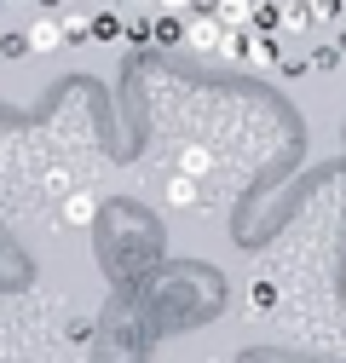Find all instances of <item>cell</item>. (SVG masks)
Returning a JSON list of instances; mask_svg holds the SVG:
<instances>
[{"label": "cell", "instance_id": "obj_1", "mask_svg": "<svg viewBox=\"0 0 346 363\" xmlns=\"http://www.w3.org/2000/svg\"><path fill=\"white\" fill-rule=\"evenodd\" d=\"M185 47H191V52H220V47H225L220 18H213V12H196V18L185 23Z\"/></svg>", "mask_w": 346, "mask_h": 363}, {"label": "cell", "instance_id": "obj_2", "mask_svg": "<svg viewBox=\"0 0 346 363\" xmlns=\"http://www.w3.org/2000/svg\"><path fill=\"white\" fill-rule=\"evenodd\" d=\"M213 18H220V29H225V35L254 29V6H248V0H225V6H213Z\"/></svg>", "mask_w": 346, "mask_h": 363}, {"label": "cell", "instance_id": "obj_3", "mask_svg": "<svg viewBox=\"0 0 346 363\" xmlns=\"http://www.w3.org/2000/svg\"><path fill=\"white\" fill-rule=\"evenodd\" d=\"M52 47H64V23L58 18H35L29 23V52H52Z\"/></svg>", "mask_w": 346, "mask_h": 363}, {"label": "cell", "instance_id": "obj_4", "mask_svg": "<svg viewBox=\"0 0 346 363\" xmlns=\"http://www.w3.org/2000/svg\"><path fill=\"white\" fill-rule=\"evenodd\" d=\"M179 173L202 185V179L213 173V150H208V145H185V150H179Z\"/></svg>", "mask_w": 346, "mask_h": 363}, {"label": "cell", "instance_id": "obj_5", "mask_svg": "<svg viewBox=\"0 0 346 363\" xmlns=\"http://www.w3.org/2000/svg\"><path fill=\"white\" fill-rule=\"evenodd\" d=\"M93 213H99V202L86 196V191H64V225L81 231V225H93Z\"/></svg>", "mask_w": 346, "mask_h": 363}, {"label": "cell", "instance_id": "obj_6", "mask_svg": "<svg viewBox=\"0 0 346 363\" xmlns=\"http://www.w3.org/2000/svg\"><path fill=\"white\" fill-rule=\"evenodd\" d=\"M196 202H202V185L185 179V173H173V179H167V208H185V213H191Z\"/></svg>", "mask_w": 346, "mask_h": 363}, {"label": "cell", "instance_id": "obj_7", "mask_svg": "<svg viewBox=\"0 0 346 363\" xmlns=\"http://www.w3.org/2000/svg\"><path fill=\"white\" fill-rule=\"evenodd\" d=\"M277 29H283V6H254V35L260 40H277Z\"/></svg>", "mask_w": 346, "mask_h": 363}, {"label": "cell", "instance_id": "obj_8", "mask_svg": "<svg viewBox=\"0 0 346 363\" xmlns=\"http://www.w3.org/2000/svg\"><path fill=\"white\" fill-rule=\"evenodd\" d=\"M248 69H283V47H277V40H254Z\"/></svg>", "mask_w": 346, "mask_h": 363}, {"label": "cell", "instance_id": "obj_9", "mask_svg": "<svg viewBox=\"0 0 346 363\" xmlns=\"http://www.w3.org/2000/svg\"><path fill=\"white\" fill-rule=\"evenodd\" d=\"M116 35H127V23H121L116 12H99V18H93V40H116Z\"/></svg>", "mask_w": 346, "mask_h": 363}, {"label": "cell", "instance_id": "obj_10", "mask_svg": "<svg viewBox=\"0 0 346 363\" xmlns=\"http://www.w3.org/2000/svg\"><path fill=\"white\" fill-rule=\"evenodd\" d=\"M93 35V18L86 12H64V40H86Z\"/></svg>", "mask_w": 346, "mask_h": 363}, {"label": "cell", "instance_id": "obj_11", "mask_svg": "<svg viewBox=\"0 0 346 363\" xmlns=\"http://www.w3.org/2000/svg\"><path fill=\"white\" fill-rule=\"evenodd\" d=\"M312 23H318V18H312V6H283V29H294V35H300V29H312Z\"/></svg>", "mask_w": 346, "mask_h": 363}, {"label": "cell", "instance_id": "obj_12", "mask_svg": "<svg viewBox=\"0 0 346 363\" xmlns=\"http://www.w3.org/2000/svg\"><path fill=\"white\" fill-rule=\"evenodd\" d=\"M248 306H254L260 317H266V311L277 306V289H272V283H254V294H248Z\"/></svg>", "mask_w": 346, "mask_h": 363}, {"label": "cell", "instance_id": "obj_13", "mask_svg": "<svg viewBox=\"0 0 346 363\" xmlns=\"http://www.w3.org/2000/svg\"><path fill=\"white\" fill-rule=\"evenodd\" d=\"M335 64H340V47H335V40H329V47H318V52H312V69H323V75H329Z\"/></svg>", "mask_w": 346, "mask_h": 363}, {"label": "cell", "instance_id": "obj_14", "mask_svg": "<svg viewBox=\"0 0 346 363\" xmlns=\"http://www.w3.org/2000/svg\"><path fill=\"white\" fill-rule=\"evenodd\" d=\"M306 69H312V58H283V69H277V75H289V81H294V75H306Z\"/></svg>", "mask_w": 346, "mask_h": 363}, {"label": "cell", "instance_id": "obj_15", "mask_svg": "<svg viewBox=\"0 0 346 363\" xmlns=\"http://www.w3.org/2000/svg\"><path fill=\"white\" fill-rule=\"evenodd\" d=\"M335 47H340V58H346V29H340V40H335Z\"/></svg>", "mask_w": 346, "mask_h": 363}, {"label": "cell", "instance_id": "obj_16", "mask_svg": "<svg viewBox=\"0 0 346 363\" xmlns=\"http://www.w3.org/2000/svg\"><path fill=\"white\" fill-rule=\"evenodd\" d=\"M0 58H6V40H0Z\"/></svg>", "mask_w": 346, "mask_h": 363}]
</instances>
